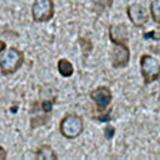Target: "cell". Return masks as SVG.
<instances>
[{"mask_svg":"<svg viewBox=\"0 0 160 160\" xmlns=\"http://www.w3.org/2000/svg\"><path fill=\"white\" fill-rule=\"evenodd\" d=\"M5 49H7V43L4 41H0V54H2Z\"/></svg>","mask_w":160,"mask_h":160,"instance_id":"ac0fdd59","label":"cell"},{"mask_svg":"<svg viewBox=\"0 0 160 160\" xmlns=\"http://www.w3.org/2000/svg\"><path fill=\"white\" fill-rule=\"evenodd\" d=\"M155 39V41H159L160 39V34L158 32H148L144 34V39Z\"/></svg>","mask_w":160,"mask_h":160,"instance_id":"9a60e30c","label":"cell"},{"mask_svg":"<svg viewBox=\"0 0 160 160\" xmlns=\"http://www.w3.org/2000/svg\"><path fill=\"white\" fill-rule=\"evenodd\" d=\"M90 96H91L92 101L96 103V107L100 111H105L110 106V103L112 101V92L106 86H98V87H96L91 92Z\"/></svg>","mask_w":160,"mask_h":160,"instance_id":"8992f818","label":"cell"},{"mask_svg":"<svg viewBox=\"0 0 160 160\" xmlns=\"http://www.w3.org/2000/svg\"><path fill=\"white\" fill-rule=\"evenodd\" d=\"M4 159H7V150L3 146H0V160H4Z\"/></svg>","mask_w":160,"mask_h":160,"instance_id":"e0dca14e","label":"cell"},{"mask_svg":"<svg viewBox=\"0 0 160 160\" xmlns=\"http://www.w3.org/2000/svg\"><path fill=\"white\" fill-rule=\"evenodd\" d=\"M35 159L37 160H57L58 155L49 145H42L35 151Z\"/></svg>","mask_w":160,"mask_h":160,"instance_id":"9c48e42d","label":"cell"},{"mask_svg":"<svg viewBox=\"0 0 160 160\" xmlns=\"http://www.w3.org/2000/svg\"><path fill=\"white\" fill-rule=\"evenodd\" d=\"M59 131L66 139H76L83 132V118L77 113H67L59 124Z\"/></svg>","mask_w":160,"mask_h":160,"instance_id":"7a4b0ae2","label":"cell"},{"mask_svg":"<svg viewBox=\"0 0 160 160\" xmlns=\"http://www.w3.org/2000/svg\"><path fill=\"white\" fill-rule=\"evenodd\" d=\"M52 107H53V102L52 101H43L42 102V108H43L44 112L49 113L52 111Z\"/></svg>","mask_w":160,"mask_h":160,"instance_id":"2e32d148","label":"cell"},{"mask_svg":"<svg viewBox=\"0 0 160 160\" xmlns=\"http://www.w3.org/2000/svg\"><path fill=\"white\" fill-rule=\"evenodd\" d=\"M105 138L106 139H112L113 138V135H115V128L112 126V125H107L106 128H105Z\"/></svg>","mask_w":160,"mask_h":160,"instance_id":"5bb4252c","label":"cell"},{"mask_svg":"<svg viewBox=\"0 0 160 160\" xmlns=\"http://www.w3.org/2000/svg\"><path fill=\"white\" fill-rule=\"evenodd\" d=\"M128 17L131 20V23L138 27V28H142L144 25H146L148 20H149V14L145 9V7H142L141 4L134 3L128 7Z\"/></svg>","mask_w":160,"mask_h":160,"instance_id":"5b68a950","label":"cell"},{"mask_svg":"<svg viewBox=\"0 0 160 160\" xmlns=\"http://www.w3.org/2000/svg\"><path fill=\"white\" fill-rule=\"evenodd\" d=\"M108 37L115 46H126L129 42V29L126 24H112L108 28Z\"/></svg>","mask_w":160,"mask_h":160,"instance_id":"52a82bcc","label":"cell"},{"mask_svg":"<svg viewBox=\"0 0 160 160\" xmlns=\"http://www.w3.org/2000/svg\"><path fill=\"white\" fill-rule=\"evenodd\" d=\"M49 120V116L48 117H42V116H38V117H35V118H32V128L34 129V128H37V126H39V125H44L47 121Z\"/></svg>","mask_w":160,"mask_h":160,"instance_id":"4fadbf2b","label":"cell"},{"mask_svg":"<svg viewBox=\"0 0 160 160\" xmlns=\"http://www.w3.org/2000/svg\"><path fill=\"white\" fill-rule=\"evenodd\" d=\"M111 59L113 68L126 67L130 62V49L128 48V46H115Z\"/></svg>","mask_w":160,"mask_h":160,"instance_id":"ba28073f","label":"cell"},{"mask_svg":"<svg viewBox=\"0 0 160 160\" xmlns=\"http://www.w3.org/2000/svg\"><path fill=\"white\" fill-rule=\"evenodd\" d=\"M24 63V54L19 49L12 47L5 49L0 57V71L4 76L14 74Z\"/></svg>","mask_w":160,"mask_h":160,"instance_id":"6da1fadb","label":"cell"},{"mask_svg":"<svg viewBox=\"0 0 160 160\" xmlns=\"http://www.w3.org/2000/svg\"><path fill=\"white\" fill-rule=\"evenodd\" d=\"M57 68H58V72L61 73V76H63V77H71L74 72L73 64L66 58H62V59L58 61Z\"/></svg>","mask_w":160,"mask_h":160,"instance_id":"30bf717a","label":"cell"},{"mask_svg":"<svg viewBox=\"0 0 160 160\" xmlns=\"http://www.w3.org/2000/svg\"><path fill=\"white\" fill-rule=\"evenodd\" d=\"M150 13H151V18L155 23L160 24V0H155L150 5Z\"/></svg>","mask_w":160,"mask_h":160,"instance_id":"8fae6325","label":"cell"},{"mask_svg":"<svg viewBox=\"0 0 160 160\" xmlns=\"http://www.w3.org/2000/svg\"><path fill=\"white\" fill-rule=\"evenodd\" d=\"M32 17L35 23H47L54 17L53 0H34L32 7Z\"/></svg>","mask_w":160,"mask_h":160,"instance_id":"277c9868","label":"cell"},{"mask_svg":"<svg viewBox=\"0 0 160 160\" xmlns=\"http://www.w3.org/2000/svg\"><path fill=\"white\" fill-rule=\"evenodd\" d=\"M140 71L144 78V83L149 85L160 77V63L155 57L142 54L140 57Z\"/></svg>","mask_w":160,"mask_h":160,"instance_id":"3957f363","label":"cell"},{"mask_svg":"<svg viewBox=\"0 0 160 160\" xmlns=\"http://www.w3.org/2000/svg\"><path fill=\"white\" fill-rule=\"evenodd\" d=\"M93 3H95V8H97L100 5V8L97 10L101 12L102 9H106V8H110L111 7L112 0H93Z\"/></svg>","mask_w":160,"mask_h":160,"instance_id":"7c38bea8","label":"cell"}]
</instances>
